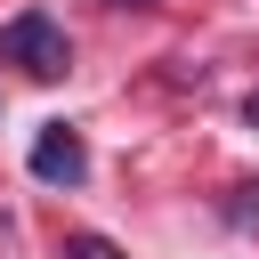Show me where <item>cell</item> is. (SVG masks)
Instances as JSON below:
<instances>
[{
	"instance_id": "4",
	"label": "cell",
	"mask_w": 259,
	"mask_h": 259,
	"mask_svg": "<svg viewBox=\"0 0 259 259\" xmlns=\"http://www.w3.org/2000/svg\"><path fill=\"white\" fill-rule=\"evenodd\" d=\"M243 113H251V130H259V97H251V105H243Z\"/></svg>"
},
{
	"instance_id": "3",
	"label": "cell",
	"mask_w": 259,
	"mask_h": 259,
	"mask_svg": "<svg viewBox=\"0 0 259 259\" xmlns=\"http://www.w3.org/2000/svg\"><path fill=\"white\" fill-rule=\"evenodd\" d=\"M65 259H121V251H113L105 235H73V243H65Z\"/></svg>"
},
{
	"instance_id": "2",
	"label": "cell",
	"mask_w": 259,
	"mask_h": 259,
	"mask_svg": "<svg viewBox=\"0 0 259 259\" xmlns=\"http://www.w3.org/2000/svg\"><path fill=\"white\" fill-rule=\"evenodd\" d=\"M32 178H40V186H81V178H89V146H81V130L49 121V130L32 138Z\"/></svg>"
},
{
	"instance_id": "1",
	"label": "cell",
	"mask_w": 259,
	"mask_h": 259,
	"mask_svg": "<svg viewBox=\"0 0 259 259\" xmlns=\"http://www.w3.org/2000/svg\"><path fill=\"white\" fill-rule=\"evenodd\" d=\"M0 57H8V65H24L32 81H57V73L73 65V40H65V24H57L49 8H24V16H8Z\"/></svg>"
}]
</instances>
